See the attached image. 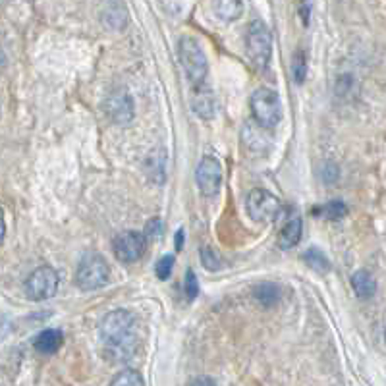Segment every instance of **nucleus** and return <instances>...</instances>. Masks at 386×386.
Listing matches in <instances>:
<instances>
[{"mask_svg": "<svg viewBox=\"0 0 386 386\" xmlns=\"http://www.w3.org/2000/svg\"><path fill=\"white\" fill-rule=\"evenodd\" d=\"M189 386H216V383H214L211 377H205V375H201V377H195L191 383H189Z\"/></svg>", "mask_w": 386, "mask_h": 386, "instance_id": "bb28decb", "label": "nucleus"}, {"mask_svg": "<svg viewBox=\"0 0 386 386\" xmlns=\"http://www.w3.org/2000/svg\"><path fill=\"white\" fill-rule=\"evenodd\" d=\"M304 261L307 267H311L313 271L317 272H329L330 271V261L327 255L322 253L317 247H309L304 253Z\"/></svg>", "mask_w": 386, "mask_h": 386, "instance_id": "6ab92c4d", "label": "nucleus"}, {"mask_svg": "<svg viewBox=\"0 0 386 386\" xmlns=\"http://www.w3.org/2000/svg\"><path fill=\"white\" fill-rule=\"evenodd\" d=\"M313 213L327 218V221H340V218H344L346 214H348V205H346L344 201H340V199H332L329 203L317 207Z\"/></svg>", "mask_w": 386, "mask_h": 386, "instance_id": "dca6fc26", "label": "nucleus"}, {"mask_svg": "<svg viewBox=\"0 0 386 386\" xmlns=\"http://www.w3.org/2000/svg\"><path fill=\"white\" fill-rule=\"evenodd\" d=\"M191 108L193 112L203 118V120H211L216 112V103H214L213 91L207 87L205 83L193 87V95H191Z\"/></svg>", "mask_w": 386, "mask_h": 386, "instance_id": "9b49d317", "label": "nucleus"}, {"mask_svg": "<svg viewBox=\"0 0 386 386\" xmlns=\"http://www.w3.org/2000/svg\"><path fill=\"white\" fill-rule=\"evenodd\" d=\"M251 114L253 120L263 128H274L276 124L282 120V105H280V97L276 91L269 89V87H261L251 95Z\"/></svg>", "mask_w": 386, "mask_h": 386, "instance_id": "20e7f679", "label": "nucleus"}, {"mask_svg": "<svg viewBox=\"0 0 386 386\" xmlns=\"http://www.w3.org/2000/svg\"><path fill=\"white\" fill-rule=\"evenodd\" d=\"M62 332L57 329H47L39 332L34 340V348L39 353H45V355H49V353H54L60 350V346H62Z\"/></svg>", "mask_w": 386, "mask_h": 386, "instance_id": "ddd939ff", "label": "nucleus"}, {"mask_svg": "<svg viewBox=\"0 0 386 386\" xmlns=\"http://www.w3.org/2000/svg\"><path fill=\"white\" fill-rule=\"evenodd\" d=\"M105 112L116 124H128L133 118V103L126 91H114L105 103Z\"/></svg>", "mask_w": 386, "mask_h": 386, "instance_id": "9d476101", "label": "nucleus"}, {"mask_svg": "<svg viewBox=\"0 0 386 386\" xmlns=\"http://www.w3.org/2000/svg\"><path fill=\"white\" fill-rule=\"evenodd\" d=\"M108 386H145V380L141 377L140 371L124 369L110 380Z\"/></svg>", "mask_w": 386, "mask_h": 386, "instance_id": "aec40b11", "label": "nucleus"}, {"mask_svg": "<svg viewBox=\"0 0 386 386\" xmlns=\"http://www.w3.org/2000/svg\"><path fill=\"white\" fill-rule=\"evenodd\" d=\"M246 49L249 58L255 62V66L265 68L269 64L272 54V37L265 22L253 20L247 25Z\"/></svg>", "mask_w": 386, "mask_h": 386, "instance_id": "39448f33", "label": "nucleus"}, {"mask_svg": "<svg viewBox=\"0 0 386 386\" xmlns=\"http://www.w3.org/2000/svg\"><path fill=\"white\" fill-rule=\"evenodd\" d=\"M174 269V255H165L161 257L155 265V274L158 276V280H168L170 274H172Z\"/></svg>", "mask_w": 386, "mask_h": 386, "instance_id": "b1692460", "label": "nucleus"}, {"mask_svg": "<svg viewBox=\"0 0 386 386\" xmlns=\"http://www.w3.org/2000/svg\"><path fill=\"white\" fill-rule=\"evenodd\" d=\"M101 342L105 352L112 355L114 362L132 359L138 348V319L135 315L126 309L110 311L103 319L99 329Z\"/></svg>", "mask_w": 386, "mask_h": 386, "instance_id": "f257e3e1", "label": "nucleus"}, {"mask_svg": "<svg viewBox=\"0 0 386 386\" xmlns=\"http://www.w3.org/2000/svg\"><path fill=\"white\" fill-rule=\"evenodd\" d=\"M184 290H186V294H188L189 302H193V299L198 297L199 284H198V279H195V272L191 271V269L186 272V279H184Z\"/></svg>", "mask_w": 386, "mask_h": 386, "instance_id": "393cba45", "label": "nucleus"}, {"mask_svg": "<svg viewBox=\"0 0 386 386\" xmlns=\"http://www.w3.org/2000/svg\"><path fill=\"white\" fill-rule=\"evenodd\" d=\"M247 213L255 222H272L276 221L282 211L280 199L272 195L271 191L261 188H255L247 195Z\"/></svg>", "mask_w": 386, "mask_h": 386, "instance_id": "0eeeda50", "label": "nucleus"}, {"mask_svg": "<svg viewBox=\"0 0 386 386\" xmlns=\"http://www.w3.org/2000/svg\"><path fill=\"white\" fill-rule=\"evenodd\" d=\"M184 239H186V234H184V228L176 232V251H181L184 249Z\"/></svg>", "mask_w": 386, "mask_h": 386, "instance_id": "cd10ccee", "label": "nucleus"}, {"mask_svg": "<svg viewBox=\"0 0 386 386\" xmlns=\"http://www.w3.org/2000/svg\"><path fill=\"white\" fill-rule=\"evenodd\" d=\"M195 181H198L199 191L205 198H214L222 184V166L218 158L211 155L203 156L195 168Z\"/></svg>", "mask_w": 386, "mask_h": 386, "instance_id": "1a4fd4ad", "label": "nucleus"}, {"mask_svg": "<svg viewBox=\"0 0 386 386\" xmlns=\"http://www.w3.org/2000/svg\"><path fill=\"white\" fill-rule=\"evenodd\" d=\"M145 249H147V238H145L143 232H122L112 242V251H114L116 259L122 261V263L140 261L143 253H145Z\"/></svg>", "mask_w": 386, "mask_h": 386, "instance_id": "6e6552de", "label": "nucleus"}, {"mask_svg": "<svg viewBox=\"0 0 386 386\" xmlns=\"http://www.w3.org/2000/svg\"><path fill=\"white\" fill-rule=\"evenodd\" d=\"M199 255H201V263H203V267H205L207 271H221L222 269V257L221 253L214 249V247L211 246H203L201 247V251H199Z\"/></svg>", "mask_w": 386, "mask_h": 386, "instance_id": "412c9836", "label": "nucleus"}, {"mask_svg": "<svg viewBox=\"0 0 386 386\" xmlns=\"http://www.w3.org/2000/svg\"><path fill=\"white\" fill-rule=\"evenodd\" d=\"M25 296L34 302H45V299H50V297L57 294L58 290V272L45 265V267H39L35 269L27 280H25Z\"/></svg>", "mask_w": 386, "mask_h": 386, "instance_id": "423d86ee", "label": "nucleus"}, {"mask_svg": "<svg viewBox=\"0 0 386 386\" xmlns=\"http://www.w3.org/2000/svg\"><path fill=\"white\" fill-rule=\"evenodd\" d=\"M214 12L218 14L221 20L224 22H232V20H238L244 12V4L238 0H221L214 4Z\"/></svg>", "mask_w": 386, "mask_h": 386, "instance_id": "a211bd4d", "label": "nucleus"}, {"mask_svg": "<svg viewBox=\"0 0 386 386\" xmlns=\"http://www.w3.org/2000/svg\"><path fill=\"white\" fill-rule=\"evenodd\" d=\"M265 130L267 128H263V126H259V124L255 122L253 124H247L246 128H244V141L247 143V147L251 149V151H255V153H263V151H267V145H263V143H269V133H265Z\"/></svg>", "mask_w": 386, "mask_h": 386, "instance_id": "2eb2a0df", "label": "nucleus"}, {"mask_svg": "<svg viewBox=\"0 0 386 386\" xmlns=\"http://www.w3.org/2000/svg\"><path fill=\"white\" fill-rule=\"evenodd\" d=\"M145 238L147 239H158L163 236V221L161 218H153V221L147 222V226H145Z\"/></svg>", "mask_w": 386, "mask_h": 386, "instance_id": "a878e982", "label": "nucleus"}, {"mask_svg": "<svg viewBox=\"0 0 386 386\" xmlns=\"http://www.w3.org/2000/svg\"><path fill=\"white\" fill-rule=\"evenodd\" d=\"M105 22L114 29H120L126 25V8L124 4H116V12H112V4H108L105 10Z\"/></svg>", "mask_w": 386, "mask_h": 386, "instance_id": "4be33fe9", "label": "nucleus"}, {"mask_svg": "<svg viewBox=\"0 0 386 386\" xmlns=\"http://www.w3.org/2000/svg\"><path fill=\"white\" fill-rule=\"evenodd\" d=\"M302 232H304V222L299 214H292L288 216L286 222L282 224V228L279 232V246L282 249H292L299 244L302 239Z\"/></svg>", "mask_w": 386, "mask_h": 386, "instance_id": "f8f14e48", "label": "nucleus"}, {"mask_svg": "<svg viewBox=\"0 0 386 386\" xmlns=\"http://www.w3.org/2000/svg\"><path fill=\"white\" fill-rule=\"evenodd\" d=\"M178 58H180L181 68H184V72L189 77L191 85L193 87L203 85L209 64H207L205 52L201 49L198 39H193L189 35L180 37V41H178Z\"/></svg>", "mask_w": 386, "mask_h": 386, "instance_id": "f03ea898", "label": "nucleus"}, {"mask_svg": "<svg viewBox=\"0 0 386 386\" xmlns=\"http://www.w3.org/2000/svg\"><path fill=\"white\" fill-rule=\"evenodd\" d=\"M253 296L265 307H272L280 299V290L272 282H261L259 286H255Z\"/></svg>", "mask_w": 386, "mask_h": 386, "instance_id": "f3484780", "label": "nucleus"}, {"mask_svg": "<svg viewBox=\"0 0 386 386\" xmlns=\"http://www.w3.org/2000/svg\"><path fill=\"white\" fill-rule=\"evenodd\" d=\"M108 279H110V269L99 253L83 255L75 269V284L80 290L83 292L99 290L107 286Z\"/></svg>", "mask_w": 386, "mask_h": 386, "instance_id": "7ed1b4c3", "label": "nucleus"}, {"mask_svg": "<svg viewBox=\"0 0 386 386\" xmlns=\"http://www.w3.org/2000/svg\"><path fill=\"white\" fill-rule=\"evenodd\" d=\"M292 75L296 83H304L305 75H307V58H305L304 50H296V54L292 58Z\"/></svg>", "mask_w": 386, "mask_h": 386, "instance_id": "5701e85b", "label": "nucleus"}, {"mask_svg": "<svg viewBox=\"0 0 386 386\" xmlns=\"http://www.w3.org/2000/svg\"><path fill=\"white\" fill-rule=\"evenodd\" d=\"M352 288L353 292H355V296L359 297V299H369L377 292V282L371 276L369 271H363L362 269V271L353 272Z\"/></svg>", "mask_w": 386, "mask_h": 386, "instance_id": "4468645a", "label": "nucleus"}]
</instances>
